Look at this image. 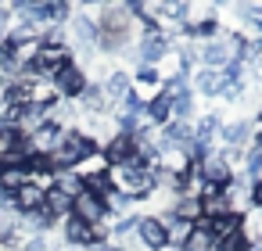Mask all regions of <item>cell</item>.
<instances>
[{
    "label": "cell",
    "mask_w": 262,
    "mask_h": 251,
    "mask_svg": "<svg viewBox=\"0 0 262 251\" xmlns=\"http://www.w3.org/2000/svg\"><path fill=\"white\" fill-rule=\"evenodd\" d=\"M97 29H101L97 47H104V51H126L133 43L137 15H133L129 4H104L101 8V18H97Z\"/></svg>",
    "instance_id": "1"
},
{
    "label": "cell",
    "mask_w": 262,
    "mask_h": 251,
    "mask_svg": "<svg viewBox=\"0 0 262 251\" xmlns=\"http://www.w3.org/2000/svg\"><path fill=\"white\" fill-rule=\"evenodd\" d=\"M97 147L90 144V136H83L79 129H69L65 136H61V144H58V151L47 158V169L51 172H65V169H79L90 154H94Z\"/></svg>",
    "instance_id": "2"
},
{
    "label": "cell",
    "mask_w": 262,
    "mask_h": 251,
    "mask_svg": "<svg viewBox=\"0 0 262 251\" xmlns=\"http://www.w3.org/2000/svg\"><path fill=\"white\" fill-rule=\"evenodd\" d=\"M86 86H90V76H86V69H83L79 61L65 65V69L54 76V90H58L61 101H79V94H83Z\"/></svg>",
    "instance_id": "3"
},
{
    "label": "cell",
    "mask_w": 262,
    "mask_h": 251,
    "mask_svg": "<svg viewBox=\"0 0 262 251\" xmlns=\"http://www.w3.org/2000/svg\"><path fill=\"white\" fill-rule=\"evenodd\" d=\"M194 169H198V176H201L208 187H226V183L233 179V169H230V162H226L223 151H208Z\"/></svg>",
    "instance_id": "4"
},
{
    "label": "cell",
    "mask_w": 262,
    "mask_h": 251,
    "mask_svg": "<svg viewBox=\"0 0 262 251\" xmlns=\"http://www.w3.org/2000/svg\"><path fill=\"white\" fill-rule=\"evenodd\" d=\"M69 215L79 219V222H86V226H97V222L108 219V208H104V201H101L97 194L83 190L79 197H72V212H69Z\"/></svg>",
    "instance_id": "5"
},
{
    "label": "cell",
    "mask_w": 262,
    "mask_h": 251,
    "mask_svg": "<svg viewBox=\"0 0 262 251\" xmlns=\"http://www.w3.org/2000/svg\"><path fill=\"white\" fill-rule=\"evenodd\" d=\"M43 194H47V187L36 183V179H29V183H22V187L11 194V208H15L18 215H33V212L43 208Z\"/></svg>",
    "instance_id": "6"
},
{
    "label": "cell",
    "mask_w": 262,
    "mask_h": 251,
    "mask_svg": "<svg viewBox=\"0 0 262 251\" xmlns=\"http://www.w3.org/2000/svg\"><path fill=\"white\" fill-rule=\"evenodd\" d=\"M137 240H140L144 247H151V251L169 247V244H165V226L158 222V215H140V219H137Z\"/></svg>",
    "instance_id": "7"
},
{
    "label": "cell",
    "mask_w": 262,
    "mask_h": 251,
    "mask_svg": "<svg viewBox=\"0 0 262 251\" xmlns=\"http://www.w3.org/2000/svg\"><path fill=\"white\" fill-rule=\"evenodd\" d=\"M72 36H76V43H79V51H83V54H86V51H94V43L101 40L97 18H90L86 11H79V15L72 18Z\"/></svg>",
    "instance_id": "8"
},
{
    "label": "cell",
    "mask_w": 262,
    "mask_h": 251,
    "mask_svg": "<svg viewBox=\"0 0 262 251\" xmlns=\"http://www.w3.org/2000/svg\"><path fill=\"white\" fill-rule=\"evenodd\" d=\"M208 222V233H212V240H215V247L223 244V240H230V237H237L241 230H244V219L241 215H219V219H205Z\"/></svg>",
    "instance_id": "9"
},
{
    "label": "cell",
    "mask_w": 262,
    "mask_h": 251,
    "mask_svg": "<svg viewBox=\"0 0 262 251\" xmlns=\"http://www.w3.org/2000/svg\"><path fill=\"white\" fill-rule=\"evenodd\" d=\"M101 154L108 158V165H122V162L137 158V154H133V136H126V133L112 136V140H108V144L101 147Z\"/></svg>",
    "instance_id": "10"
},
{
    "label": "cell",
    "mask_w": 262,
    "mask_h": 251,
    "mask_svg": "<svg viewBox=\"0 0 262 251\" xmlns=\"http://www.w3.org/2000/svg\"><path fill=\"white\" fill-rule=\"evenodd\" d=\"M144 122H147V126H169V122H172V97H169V94H158V97L144 108Z\"/></svg>",
    "instance_id": "11"
},
{
    "label": "cell",
    "mask_w": 262,
    "mask_h": 251,
    "mask_svg": "<svg viewBox=\"0 0 262 251\" xmlns=\"http://www.w3.org/2000/svg\"><path fill=\"white\" fill-rule=\"evenodd\" d=\"M61 222H65V230H61V233H65V244H72V247H79V251H86V247L94 244V230H90L86 222H79V219H72V215L61 219Z\"/></svg>",
    "instance_id": "12"
},
{
    "label": "cell",
    "mask_w": 262,
    "mask_h": 251,
    "mask_svg": "<svg viewBox=\"0 0 262 251\" xmlns=\"http://www.w3.org/2000/svg\"><path fill=\"white\" fill-rule=\"evenodd\" d=\"M101 90H104V97H108L112 104H115V101L122 104V101L129 97V90H133V79H129L126 72H112V76L101 83Z\"/></svg>",
    "instance_id": "13"
},
{
    "label": "cell",
    "mask_w": 262,
    "mask_h": 251,
    "mask_svg": "<svg viewBox=\"0 0 262 251\" xmlns=\"http://www.w3.org/2000/svg\"><path fill=\"white\" fill-rule=\"evenodd\" d=\"M51 187L54 190H61L65 197H79L86 187H83V176L76 172V169H65V172H51Z\"/></svg>",
    "instance_id": "14"
},
{
    "label": "cell",
    "mask_w": 262,
    "mask_h": 251,
    "mask_svg": "<svg viewBox=\"0 0 262 251\" xmlns=\"http://www.w3.org/2000/svg\"><path fill=\"white\" fill-rule=\"evenodd\" d=\"M176 219H183V222H201L205 219V212H201V201L198 197H180L176 194V201H172V208H169Z\"/></svg>",
    "instance_id": "15"
},
{
    "label": "cell",
    "mask_w": 262,
    "mask_h": 251,
    "mask_svg": "<svg viewBox=\"0 0 262 251\" xmlns=\"http://www.w3.org/2000/svg\"><path fill=\"white\" fill-rule=\"evenodd\" d=\"M180 251H215V240H212V233H208V222H205V219H201V222H194V233L187 237V244H183Z\"/></svg>",
    "instance_id": "16"
},
{
    "label": "cell",
    "mask_w": 262,
    "mask_h": 251,
    "mask_svg": "<svg viewBox=\"0 0 262 251\" xmlns=\"http://www.w3.org/2000/svg\"><path fill=\"white\" fill-rule=\"evenodd\" d=\"M194 90L205 94V97H215V94L223 90V76H219L215 69H198V76H194Z\"/></svg>",
    "instance_id": "17"
},
{
    "label": "cell",
    "mask_w": 262,
    "mask_h": 251,
    "mask_svg": "<svg viewBox=\"0 0 262 251\" xmlns=\"http://www.w3.org/2000/svg\"><path fill=\"white\" fill-rule=\"evenodd\" d=\"M190 119H194V94L187 90V94L172 97V122H190Z\"/></svg>",
    "instance_id": "18"
},
{
    "label": "cell",
    "mask_w": 262,
    "mask_h": 251,
    "mask_svg": "<svg viewBox=\"0 0 262 251\" xmlns=\"http://www.w3.org/2000/svg\"><path fill=\"white\" fill-rule=\"evenodd\" d=\"M26 147V140L15 133V129H0V162H8L15 151H22Z\"/></svg>",
    "instance_id": "19"
},
{
    "label": "cell",
    "mask_w": 262,
    "mask_h": 251,
    "mask_svg": "<svg viewBox=\"0 0 262 251\" xmlns=\"http://www.w3.org/2000/svg\"><path fill=\"white\" fill-rule=\"evenodd\" d=\"M251 208L262 212V183H255V190H251Z\"/></svg>",
    "instance_id": "20"
},
{
    "label": "cell",
    "mask_w": 262,
    "mask_h": 251,
    "mask_svg": "<svg viewBox=\"0 0 262 251\" xmlns=\"http://www.w3.org/2000/svg\"><path fill=\"white\" fill-rule=\"evenodd\" d=\"M0 176H4V162H0Z\"/></svg>",
    "instance_id": "21"
}]
</instances>
